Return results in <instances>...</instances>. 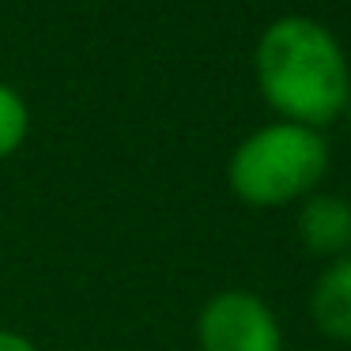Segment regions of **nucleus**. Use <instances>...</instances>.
I'll list each match as a JSON object with an SVG mask.
<instances>
[{
	"label": "nucleus",
	"instance_id": "20e7f679",
	"mask_svg": "<svg viewBox=\"0 0 351 351\" xmlns=\"http://www.w3.org/2000/svg\"><path fill=\"white\" fill-rule=\"evenodd\" d=\"M295 230L313 257H343L351 253V200L340 193H310L306 200H298Z\"/></svg>",
	"mask_w": 351,
	"mask_h": 351
},
{
	"label": "nucleus",
	"instance_id": "7ed1b4c3",
	"mask_svg": "<svg viewBox=\"0 0 351 351\" xmlns=\"http://www.w3.org/2000/svg\"><path fill=\"white\" fill-rule=\"evenodd\" d=\"M200 351H283V328L261 295L227 287L197 313Z\"/></svg>",
	"mask_w": 351,
	"mask_h": 351
},
{
	"label": "nucleus",
	"instance_id": "39448f33",
	"mask_svg": "<svg viewBox=\"0 0 351 351\" xmlns=\"http://www.w3.org/2000/svg\"><path fill=\"white\" fill-rule=\"evenodd\" d=\"M310 317L325 340L351 343V253L321 268L310 291Z\"/></svg>",
	"mask_w": 351,
	"mask_h": 351
},
{
	"label": "nucleus",
	"instance_id": "f03ea898",
	"mask_svg": "<svg viewBox=\"0 0 351 351\" xmlns=\"http://www.w3.org/2000/svg\"><path fill=\"white\" fill-rule=\"evenodd\" d=\"M328 174V144L317 129L272 121L250 132L227 162V185L250 208H283L317 193Z\"/></svg>",
	"mask_w": 351,
	"mask_h": 351
},
{
	"label": "nucleus",
	"instance_id": "0eeeda50",
	"mask_svg": "<svg viewBox=\"0 0 351 351\" xmlns=\"http://www.w3.org/2000/svg\"><path fill=\"white\" fill-rule=\"evenodd\" d=\"M0 351H38L31 336L16 332V328H0Z\"/></svg>",
	"mask_w": 351,
	"mask_h": 351
},
{
	"label": "nucleus",
	"instance_id": "423d86ee",
	"mask_svg": "<svg viewBox=\"0 0 351 351\" xmlns=\"http://www.w3.org/2000/svg\"><path fill=\"white\" fill-rule=\"evenodd\" d=\"M27 132H31V110H27L23 95L16 87L0 84V162L23 147Z\"/></svg>",
	"mask_w": 351,
	"mask_h": 351
},
{
	"label": "nucleus",
	"instance_id": "f257e3e1",
	"mask_svg": "<svg viewBox=\"0 0 351 351\" xmlns=\"http://www.w3.org/2000/svg\"><path fill=\"white\" fill-rule=\"evenodd\" d=\"M257 87L280 121L325 129L351 102V69L340 42L306 16H283L257 42Z\"/></svg>",
	"mask_w": 351,
	"mask_h": 351
},
{
	"label": "nucleus",
	"instance_id": "6e6552de",
	"mask_svg": "<svg viewBox=\"0 0 351 351\" xmlns=\"http://www.w3.org/2000/svg\"><path fill=\"white\" fill-rule=\"evenodd\" d=\"M343 117H348V132H351V102H348V110H343Z\"/></svg>",
	"mask_w": 351,
	"mask_h": 351
}]
</instances>
